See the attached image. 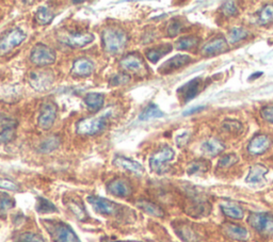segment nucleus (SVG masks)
Listing matches in <instances>:
<instances>
[{
  "label": "nucleus",
  "instance_id": "1",
  "mask_svg": "<svg viewBox=\"0 0 273 242\" xmlns=\"http://www.w3.org/2000/svg\"><path fill=\"white\" fill-rule=\"evenodd\" d=\"M102 41L106 52L109 54H118L126 46L128 37L126 32L120 28L108 27L103 31Z\"/></svg>",
  "mask_w": 273,
  "mask_h": 242
},
{
  "label": "nucleus",
  "instance_id": "2",
  "mask_svg": "<svg viewBox=\"0 0 273 242\" xmlns=\"http://www.w3.org/2000/svg\"><path fill=\"white\" fill-rule=\"evenodd\" d=\"M43 224L55 242H81L69 224L55 220H45Z\"/></svg>",
  "mask_w": 273,
  "mask_h": 242
},
{
  "label": "nucleus",
  "instance_id": "3",
  "mask_svg": "<svg viewBox=\"0 0 273 242\" xmlns=\"http://www.w3.org/2000/svg\"><path fill=\"white\" fill-rule=\"evenodd\" d=\"M248 223L264 236H273V216L264 212H252L248 217Z\"/></svg>",
  "mask_w": 273,
  "mask_h": 242
},
{
  "label": "nucleus",
  "instance_id": "4",
  "mask_svg": "<svg viewBox=\"0 0 273 242\" xmlns=\"http://www.w3.org/2000/svg\"><path fill=\"white\" fill-rule=\"evenodd\" d=\"M26 32L20 28H14L8 31L0 38V56L7 55L15 47L19 46L26 40Z\"/></svg>",
  "mask_w": 273,
  "mask_h": 242
},
{
  "label": "nucleus",
  "instance_id": "5",
  "mask_svg": "<svg viewBox=\"0 0 273 242\" xmlns=\"http://www.w3.org/2000/svg\"><path fill=\"white\" fill-rule=\"evenodd\" d=\"M28 81H29V84L36 91L43 92L53 86L55 76L52 71H33L29 73Z\"/></svg>",
  "mask_w": 273,
  "mask_h": 242
},
{
  "label": "nucleus",
  "instance_id": "6",
  "mask_svg": "<svg viewBox=\"0 0 273 242\" xmlns=\"http://www.w3.org/2000/svg\"><path fill=\"white\" fill-rule=\"evenodd\" d=\"M57 55L55 50L44 44H37L33 47L30 54V60L37 66H45L55 63Z\"/></svg>",
  "mask_w": 273,
  "mask_h": 242
},
{
  "label": "nucleus",
  "instance_id": "7",
  "mask_svg": "<svg viewBox=\"0 0 273 242\" xmlns=\"http://www.w3.org/2000/svg\"><path fill=\"white\" fill-rule=\"evenodd\" d=\"M120 65L124 71L138 76H146L148 73L146 64L144 63V61L140 56L137 54L127 55L126 57L121 60Z\"/></svg>",
  "mask_w": 273,
  "mask_h": 242
},
{
  "label": "nucleus",
  "instance_id": "8",
  "mask_svg": "<svg viewBox=\"0 0 273 242\" xmlns=\"http://www.w3.org/2000/svg\"><path fill=\"white\" fill-rule=\"evenodd\" d=\"M88 202L90 203L94 210L103 216H115L121 210L120 205L100 196H89Z\"/></svg>",
  "mask_w": 273,
  "mask_h": 242
},
{
  "label": "nucleus",
  "instance_id": "9",
  "mask_svg": "<svg viewBox=\"0 0 273 242\" xmlns=\"http://www.w3.org/2000/svg\"><path fill=\"white\" fill-rule=\"evenodd\" d=\"M106 127L105 117H91V119H83L77 123L76 131L85 136H92L104 130Z\"/></svg>",
  "mask_w": 273,
  "mask_h": 242
},
{
  "label": "nucleus",
  "instance_id": "10",
  "mask_svg": "<svg viewBox=\"0 0 273 242\" xmlns=\"http://www.w3.org/2000/svg\"><path fill=\"white\" fill-rule=\"evenodd\" d=\"M57 117V106L52 100H47L41 106L40 114H38V126L44 130H48L53 127Z\"/></svg>",
  "mask_w": 273,
  "mask_h": 242
},
{
  "label": "nucleus",
  "instance_id": "11",
  "mask_svg": "<svg viewBox=\"0 0 273 242\" xmlns=\"http://www.w3.org/2000/svg\"><path fill=\"white\" fill-rule=\"evenodd\" d=\"M175 153L169 146L160 149L158 151L149 158V167L156 173H161L164 170V167L168 162L174 158Z\"/></svg>",
  "mask_w": 273,
  "mask_h": 242
},
{
  "label": "nucleus",
  "instance_id": "12",
  "mask_svg": "<svg viewBox=\"0 0 273 242\" xmlns=\"http://www.w3.org/2000/svg\"><path fill=\"white\" fill-rule=\"evenodd\" d=\"M107 191L116 198H128L132 194L130 183L124 178H115L107 185Z\"/></svg>",
  "mask_w": 273,
  "mask_h": 242
},
{
  "label": "nucleus",
  "instance_id": "13",
  "mask_svg": "<svg viewBox=\"0 0 273 242\" xmlns=\"http://www.w3.org/2000/svg\"><path fill=\"white\" fill-rule=\"evenodd\" d=\"M94 40V36L92 33H70L65 35L62 37V41L64 44L69 45L71 47H83L87 46L88 44L92 43Z\"/></svg>",
  "mask_w": 273,
  "mask_h": 242
},
{
  "label": "nucleus",
  "instance_id": "14",
  "mask_svg": "<svg viewBox=\"0 0 273 242\" xmlns=\"http://www.w3.org/2000/svg\"><path fill=\"white\" fill-rule=\"evenodd\" d=\"M190 61H191V58L187 55H177V56H175V57L171 58L166 62H164V63L158 69V72L163 75L170 74V73L178 70L180 67L186 65Z\"/></svg>",
  "mask_w": 273,
  "mask_h": 242
},
{
  "label": "nucleus",
  "instance_id": "15",
  "mask_svg": "<svg viewBox=\"0 0 273 242\" xmlns=\"http://www.w3.org/2000/svg\"><path fill=\"white\" fill-rule=\"evenodd\" d=\"M113 165L115 167L123 168V170L136 174L138 176H141L144 174V168L142 165H140V163L132 159L126 158V157L123 156H116L113 160Z\"/></svg>",
  "mask_w": 273,
  "mask_h": 242
},
{
  "label": "nucleus",
  "instance_id": "16",
  "mask_svg": "<svg viewBox=\"0 0 273 242\" xmlns=\"http://www.w3.org/2000/svg\"><path fill=\"white\" fill-rule=\"evenodd\" d=\"M271 145V140L266 134H258L254 137L248 146V150L252 155H260L267 151Z\"/></svg>",
  "mask_w": 273,
  "mask_h": 242
},
{
  "label": "nucleus",
  "instance_id": "17",
  "mask_svg": "<svg viewBox=\"0 0 273 242\" xmlns=\"http://www.w3.org/2000/svg\"><path fill=\"white\" fill-rule=\"evenodd\" d=\"M94 69H95V66L90 59L79 58L74 62L72 75L76 77H88L94 72Z\"/></svg>",
  "mask_w": 273,
  "mask_h": 242
},
{
  "label": "nucleus",
  "instance_id": "18",
  "mask_svg": "<svg viewBox=\"0 0 273 242\" xmlns=\"http://www.w3.org/2000/svg\"><path fill=\"white\" fill-rule=\"evenodd\" d=\"M200 88V78H194V79L183 84L182 87L178 89V94L181 95V97L187 101H190L197 96Z\"/></svg>",
  "mask_w": 273,
  "mask_h": 242
},
{
  "label": "nucleus",
  "instance_id": "19",
  "mask_svg": "<svg viewBox=\"0 0 273 242\" xmlns=\"http://www.w3.org/2000/svg\"><path fill=\"white\" fill-rule=\"evenodd\" d=\"M222 230H223V233L227 236L228 238L234 239V240L246 241L249 239L248 230L244 227L239 226V225H236V224L225 223V224H223V226H222Z\"/></svg>",
  "mask_w": 273,
  "mask_h": 242
},
{
  "label": "nucleus",
  "instance_id": "20",
  "mask_svg": "<svg viewBox=\"0 0 273 242\" xmlns=\"http://www.w3.org/2000/svg\"><path fill=\"white\" fill-rule=\"evenodd\" d=\"M226 49H227V43L225 41V38L219 37L206 44L202 49V53L206 56H213V55H218L223 53Z\"/></svg>",
  "mask_w": 273,
  "mask_h": 242
},
{
  "label": "nucleus",
  "instance_id": "21",
  "mask_svg": "<svg viewBox=\"0 0 273 242\" xmlns=\"http://www.w3.org/2000/svg\"><path fill=\"white\" fill-rule=\"evenodd\" d=\"M267 173H268V168H267V167L260 165V163H257V165H254L251 167L246 182L249 184L263 183Z\"/></svg>",
  "mask_w": 273,
  "mask_h": 242
},
{
  "label": "nucleus",
  "instance_id": "22",
  "mask_svg": "<svg viewBox=\"0 0 273 242\" xmlns=\"http://www.w3.org/2000/svg\"><path fill=\"white\" fill-rule=\"evenodd\" d=\"M200 149L208 156H217L224 149V144L218 139L210 138L203 142V144L200 145Z\"/></svg>",
  "mask_w": 273,
  "mask_h": 242
},
{
  "label": "nucleus",
  "instance_id": "23",
  "mask_svg": "<svg viewBox=\"0 0 273 242\" xmlns=\"http://www.w3.org/2000/svg\"><path fill=\"white\" fill-rule=\"evenodd\" d=\"M136 205L138 208H140L142 211H144L147 215L156 217V218H163L164 216V211L163 210V208L159 207L158 205L154 204V203L146 201V200H139Z\"/></svg>",
  "mask_w": 273,
  "mask_h": 242
},
{
  "label": "nucleus",
  "instance_id": "24",
  "mask_svg": "<svg viewBox=\"0 0 273 242\" xmlns=\"http://www.w3.org/2000/svg\"><path fill=\"white\" fill-rule=\"evenodd\" d=\"M171 50H172V46L170 44H164V45H160L158 47L148 49L146 56L152 63H156V62H158L164 57V56L168 55Z\"/></svg>",
  "mask_w": 273,
  "mask_h": 242
},
{
  "label": "nucleus",
  "instance_id": "25",
  "mask_svg": "<svg viewBox=\"0 0 273 242\" xmlns=\"http://www.w3.org/2000/svg\"><path fill=\"white\" fill-rule=\"evenodd\" d=\"M85 103L89 110L96 112L104 106L105 97L100 93H89L85 97Z\"/></svg>",
  "mask_w": 273,
  "mask_h": 242
},
{
  "label": "nucleus",
  "instance_id": "26",
  "mask_svg": "<svg viewBox=\"0 0 273 242\" xmlns=\"http://www.w3.org/2000/svg\"><path fill=\"white\" fill-rule=\"evenodd\" d=\"M221 210L226 217L232 219H242L244 216L242 208L235 203H224L221 205Z\"/></svg>",
  "mask_w": 273,
  "mask_h": 242
},
{
  "label": "nucleus",
  "instance_id": "27",
  "mask_svg": "<svg viewBox=\"0 0 273 242\" xmlns=\"http://www.w3.org/2000/svg\"><path fill=\"white\" fill-rule=\"evenodd\" d=\"M164 113L159 109V107L155 104H149L146 109H144L140 115H139V120L140 121H149L153 119H158V117H163Z\"/></svg>",
  "mask_w": 273,
  "mask_h": 242
},
{
  "label": "nucleus",
  "instance_id": "28",
  "mask_svg": "<svg viewBox=\"0 0 273 242\" xmlns=\"http://www.w3.org/2000/svg\"><path fill=\"white\" fill-rule=\"evenodd\" d=\"M177 235L180 236V238L185 242H197V234L194 230L188 226L186 224H180L177 227H175Z\"/></svg>",
  "mask_w": 273,
  "mask_h": 242
},
{
  "label": "nucleus",
  "instance_id": "29",
  "mask_svg": "<svg viewBox=\"0 0 273 242\" xmlns=\"http://www.w3.org/2000/svg\"><path fill=\"white\" fill-rule=\"evenodd\" d=\"M189 215L192 217H204L210 212V205L206 202H197L187 210Z\"/></svg>",
  "mask_w": 273,
  "mask_h": 242
},
{
  "label": "nucleus",
  "instance_id": "30",
  "mask_svg": "<svg viewBox=\"0 0 273 242\" xmlns=\"http://www.w3.org/2000/svg\"><path fill=\"white\" fill-rule=\"evenodd\" d=\"M209 168V162L206 160H196L188 165L187 173L188 175H196V174L205 173Z\"/></svg>",
  "mask_w": 273,
  "mask_h": 242
},
{
  "label": "nucleus",
  "instance_id": "31",
  "mask_svg": "<svg viewBox=\"0 0 273 242\" xmlns=\"http://www.w3.org/2000/svg\"><path fill=\"white\" fill-rule=\"evenodd\" d=\"M36 21L40 25H48L55 19V14L46 7H40L36 14Z\"/></svg>",
  "mask_w": 273,
  "mask_h": 242
},
{
  "label": "nucleus",
  "instance_id": "32",
  "mask_svg": "<svg viewBox=\"0 0 273 242\" xmlns=\"http://www.w3.org/2000/svg\"><path fill=\"white\" fill-rule=\"evenodd\" d=\"M36 211L42 215H46V213H54L57 212L58 209L52 202L44 198H37L36 203Z\"/></svg>",
  "mask_w": 273,
  "mask_h": 242
},
{
  "label": "nucleus",
  "instance_id": "33",
  "mask_svg": "<svg viewBox=\"0 0 273 242\" xmlns=\"http://www.w3.org/2000/svg\"><path fill=\"white\" fill-rule=\"evenodd\" d=\"M199 44V38L197 37H182L175 43V47L180 50H187V49H192L197 47Z\"/></svg>",
  "mask_w": 273,
  "mask_h": 242
},
{
  "label": "nucleus",
  "instance_id": "34",
  "mask_svg": "<svg viewBox=\"0 0 273 242\" xmlns=\"http://www.w3.org/2000/svg\"><path fill=\"white\" fill-rule=\"evenodd\" d=\"M60 145V139L58 137H49L40 145V151L42 153H52L57 149Z\"/></svg>",
  "mask_w": 273,
  "mask_h": 242
},
{
  "label": "nucleus",
  "instance_id": "35",
  "mask_svg": "<svg viewBox=\"0 0 273 242\" xmlns=\"http://www.w3.org/2000/svg\"><path fill=\"white\" fill-rule=\"evenodd\" d=\"M249 36V32L244 28H233L230 35H228V42L231 44H236L239 41L243 40Z\"/></svg>",
  "mask_w": 273,
  "mask_h": 242
},
{
  "label": "nucleus",
  "instance_id": "36",
  "mask_svg": "<svg viewBox=\"0 0 273 242\" xmlns=\"http://www.w3.org/2000/svg\"><path fill=\"white\" fill-rule=\"evenodd\" d=\"M68 206L70 207V209L74 212V215L79 219V220H86L88 218L87 211L83 206L80 204V203L75 202V201H71L70 203H68Z\"/></svg>",
  "mask_w": 273,
  "mask_h": 242
},
{
  "label": "nucleus",
  "instance_id": "37",
  "mask_svg": "<svg viewBox=\"0 0 273 242\" xmlns=\"http://www.w3.org/2000/svg\"><path fill=\"white\" fill-rule=\"evenodd\" d=\"M14 242H44V239L41 235L27 232L18 235Z\"/></svg>",
  "mask_w": 273,
  "mask_h": 242
},
{
  "label": "nucleus",
  "instance_id": "38",
  "mask_svg": "<svg viewBox=\"0 0 273 242\" xmlns=\"http://www.w3.org/2000/svg\"><path fill=\"white\" fill-rule=\"evenodd\" d=\"M260 24H268L273 21V4H267L259 13L258 19Z\"/></svg>",
  "mask_w": 273,
  "mask_h": 242
},
{
  "label": "nucleus",
  "instance_id": "39",
  "mask_svg": "<svg viewBox=\"0 0 273 242\" xmlns=\"http://www.w3.org/2000/svg\"><path fill=\"white\" fill-rule=\"evenodd\" d=\"M14 206H15V202L11 196L7 194L0 195V212L2 213L7 212L10 209H12Z\"/></svg>",
  "mask_w": 273,
  "mask_h": 242
},
{
  "label": "nucleus",
  "instance_id": "40",
  "mask_svg": "<svg viewBox=\"0 0 273 242\" xmlns=\"http://www.w3.org/2000/svg\"><path fill=\"white\" fill-rule=\"evenodd\" d=\"M239 160L238 157L235 154H227L222 156L221 158L219 159L218 162V167L219 168H228V167H232L237 163Z\"/></svg>",
  "mask_w": 273,
  "mask_h": 242
},
{
  "label": "nucleus",
  "instance_id": "41",
  "mask_svg": "<svg viewBox=\"0 0 273 242\" xmlns=\"http://www.w3.org/2000/svg\"><path fill=\"white\" fill-rule=\"evenodd\" d=\"M182 28V22H181L177 19H172L168 26V30H166L168 31V36L171 37H176L178 33L181 32Z\"/></svg>",
  "mask_w": 273,
  "mask_h": 242
},
{
  "label": "nucleus",
  "instance_id": "42",
  "mask_svg": "<svg viewBox=\"0 0 273 242\" xmlns=\"http://www.w3.org/2000/svg\"><path fill=\"white\" fill-rule=\"evenodd\" d=\"M130 81V76L127 74H116L114 76L111 77L110 79V84L113 87H119L123 86Z\"/></svg>",
  "mask_w": 273,
  "mask_h": 242
},
{
  "label": "nucleus",
  "instance_id": "43",
  "mask_svg": "<svg viewBox=\"0 0 273 242\" xmlns=\"http://www.w3.org/2000/svg\"><path fill=\"white\" fill-rule=\"evenodd\" d=\"M221 10L225 16H235L238 13V9L234 1H225L222 4Z\"/></svg>",
  "mask_w": 273,
  "mask_h": 242
},
{
  "label": "nucleus",
  "instance_id": "44",
  "mask_svg": "<svg viewBox=\"0 0 273 242\" xmlns=\"http://www.w3.org/2000/svg\"><path fill=\"white\" fill-rule=\"evenodd\" d=\"M223 127L230 132H239L241 130V124L237 121L227 120L223 123Z\"/></svg>",
  "mask_w": 273,
  "mask_h": 242
},
{
  "label": "nucleus",
  "instance_id": "45",
  "mask_svg": "<svg viewBox=\"0 0 273 242\" xmlns=\"http://www.w3.org/2000/svg\"><path fill=\"white\" fill-rule=\"evenodd\" d=\"M0 189L9 190V191H18L19 189L18 185L9 179H0Z\"/></svg>",
  "mask_w": 273,
  "mask_h": 242
},
{
  "label": "nucleus",
  "instance_id": "46",
  "mask_svg": "<svg viewBox=\"0 0 273 242\" xmlns=\"http://www.w3.org/2000/svg\"><path fill=\"white\" fill-rule=\"evenodd\" d=\"M260 114L264 120L273 124V107H264L260 111Z\"/></svg>",
  "mask_w": 273,
  "mask_h": 242
},
{
  "label": "nucleus",
  "instance_id": "47",
  "mask_svg": "<svg viewBox=\"0 0 273 242\" xmlns=\"http://www.w3.org/2000/svg\"><path fill=\"white\" fill-rule=\"evenodd\" d=\"M188 140H189V134H188V132H185V133H182L181 136H178L177 137V145L178 146H183L185 144H187V142H188Z\"/></svg>",
  "mask_w": 273,
  "mask_h": 242
},
{
  "label": "nucleus",
  "instance_id": "48",
  "mask_svg": "<svg viewBox=\"0 0 273 242\" xmlns=\"http://www.w3.org/2000/svg\"><path fill=\"white\" fill-rule=\"evenodd\" d=\"M205 108V107H202V106H200V107H196V108H192V109H189V110H187V111H185L182 113V115H191V114H193V113H197V112H199V111H202L203 109Z\"/></svg>",
  "mask_w": 273,
  "mask_h": 242
},
{
  "label": "nucleus",
  "instance_id": "49",
  "mask_svg": "<svg viewBox=\"0 0 273 242\" xmlns=\"http://www.w3.org/2000/svg\"><path fill=\"white\" fill-rule=\"evenodd\" d=\"M261 75H263V73H261V72H258V73H255V74H254L253 76H251V77H250V80H252V79H254V78H258V77H260Z\"/></svg>",
  "mask_w": 273,
  "mask_h": 242
},
{
  "label": "nucleus",
  "instance_id": "50",
  "mask_svg": "<svg viewBox=\"0 0 273 242\" xmlns=\"http://www.w3.org/2000/svg\"><path fill=\"white\" fill-rule=\"evenodd\" d=\"M103 242H118V241H111V240H106V241H103Z\"/></svg>",
  "mask_w": 273,
  "mask_h": 242
}]
</instances>
